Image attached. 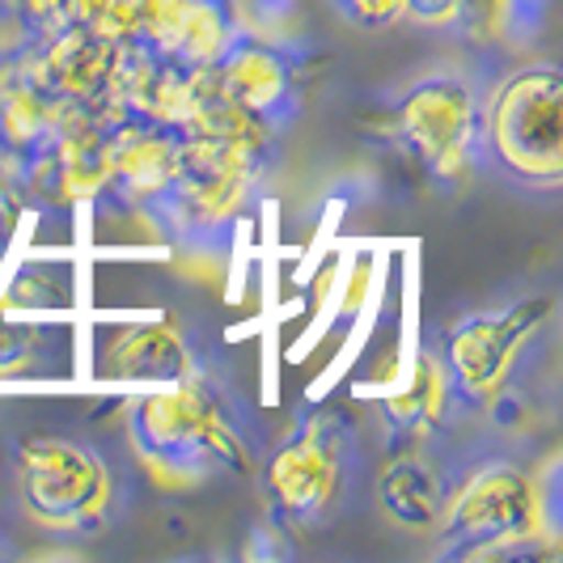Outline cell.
<instances>
[{
    "label": "cell",
    "instance_id": "6da1fadb",
    "mask_svg": "<svg viewBox=\"0 0 563 563\" xmlns=\"http://www.w3.org/2000/svg\"><path fill=\"white\" fill-rule=\"evenodd\" d=\"M263 432L225 365L128 402V450L162 487L251 475Z\"/></svg>",
    "mask_w": 563,
    "mask_h": 563
},
{
    "label": "cell",
    "instance_id": "7a4b0ae2",
    "mask_svg": "<svg viewBox=\"0 0 563 563\" xmlns=\"http://www.w3.org/2000/svg\"><path fill=\"white\" fill-rule=\"evenodd\" d=\"M272 153L221 136H183L178 169L144 221L169 246L199 258H225L242 217L267 187Z\"/></svg>",
    "mask_w": 563,
    "mask_h": 563
},
{
    "label": "cell",
    "instance_id": "3957f363",
    "mask_svg": "<svg viewBox=\"0 0 563 563\" xmlns=\"http://www.w3.org/2000/svg\"><path fill=\"white\" fill-rule=\"evenodd\" d=\"M361 432L335 407H306L258 462L263 521L288 534L335 526L356 496Z\"/></svg>",
    "mask_w": 563,
    "mask_h": 563
},
{
    "label": "cell",
    "instance_id": "277c9868",
    "mask_svg": "<svg viewBox=\"0 0 563 563\" xmlns=\"http://www.w3.org/2000/svg\"><path fill=\"white\" fill-rule=\"evenodd\" d=\"M551 542L538 475L505 450L466 445L437 526V560H526Z\"/></svg>",
    "mask_w": 563,
    "mask_h": 563
},
{
    "label": "cell",
    "instance_id": "5b68a950",
    "mask_svg": "<svg viewBox=\"0 0 563 563\" xmlns=\"http://www.w3.org/2000/svg\"><path fill=\"white\" fill-rule=\"evenodd\" d=\"M479 169L500 174L521 191L563 187V73L526 64L483 89Z\"/></svg>",
    "mask_w": 563,
    "mask_h": 563
},
{
    "label": "cell",
    "instance_id": "8992f818",
    "mask_svg": "<svg viewBox=\"0 0 563 563\" xmlns=\"http://www.w3.org/2000/svg\"><path fill=\"white\" fill-rule=\"evenodd\" d=\"M18 500L34 526L64 538H98L119 521V475L93 441L30 432L13 445Z\"/></svg>",
    "mask_w": 563,
    "mask_h": 563
},
{
    "label": "cell",
    "instance_id": "52a82bcc",
    "mask_svg": "<svg viewBox=\"0 0 563 563\" xmlns=\"http://www.w3.org/2000/svg\"><path fill=\"white\" fill-rule=\"evenodd\" d=\"M487 81L437 68L402 85L386 111V132L437 183L462 187L479 169V107Z\"/></svg>",
    "mask_w": 563,
    "mask_h": 563
},
{
    "label": "cell",
    "instance_id": "ba28073f",
    "mask_svg": "<svg viewBox=\"0 0 563 563\" xmlns=\"http://www.w3.org/2000/svg\"><path fill=\"white\" fill-rule=\"evenodd\" d=\"M551 313H555L551 297H530V301H517L505 310L462 313L450 327L437 331L428 347L450 373L453 395L466 407L471 420H483V411L512 390L521 356L547 335Z\"/></svg>",
    "mask_w": 563,
    "mask_h": 563
},
{
    "label": "cell",
    "instance_id": "9c48e42d",
    "mask_svg": "<svg viewBox=\"0 0 563 563\" xmlns=\"http://www.w3.org/2000/svg\"><path fill=\"white\" fill-rule=\"evenodd\" d=\"M22 59H26L30 77L56 102L85 107V111H111L119 107L136 47L128 38H114L93 26H64L22 47Z\"/></svg>",
    "mask_w": 563,
    "mask_h": 563
},
{
    "label": "cell",
    "instance_id": "30bf717a",
    "mask_svg": "<svg viewBox=\"0 0 563 563\" xmlns=\"http://www.w3.org/2000/svg\"><path fill=\"white\" fill-rule=\"evenodd\" d=\"M242 26L238 0H136L128 43L141 56L212 68Z\"/></svg>",
    "mask_w": 563,
    "mask_h": 563
},
{
    "label": "cell",
    "instance_id": "8fae6325",
    "mask_svg": "<svg viewBox=\"0 0 563 563\" xmlns=\"http://www.w3.org/2000/svg\"><path fill=\"white\" fill-rule=\"evenodd\" d=\"M212 81L238 111L258 119L267 132H288L301 119V81L297 59H288L280 47L263 43L254 30L238 26L221 59L212 64Z\"/></svg>",
    "mask_w": 563,
    "mask_h": 563
},
{
    "label": "cell",
    "instance_id": "7c38bea8",
    "mask_svg": "<svg viewBox=\"0 0 563 563\" xmlns=\"http://www.w3.org/2000/svg\"><path fill=\"white\" fill-rule=\"evenodd\" d=\"M386 453H416V450H450L457 445L462 423H471L466 407L453 395L450 373L441 368L437 352L423 347L407 382L377 402Z\"/></svg>",
    "mask_w": 563,
    "mask_h": 563
},
{
    "label": "cell",
    "instance_id": "4fadbf2b",
    "mask_svg": "<svg viewBox=\"0 0 563 563\" xmlns=\"http://www.w3.org/2000/svg\"><path fill=\"white\" fill-rule=\"evenodd\" d=\"M178 132L144 123L128 111L119 114L107 141V178L93 208H107L114 217H144L178 169Z\"/></svg>",
    "mask_w": 563,
    "mask_h": 563
},
{
    "label": "cell",
    "instance_id": "5bb4252c",
    "mask_svg": "<svg viewBox=\"0 0 563 563\" xmlns=\"http://www.w3.org/2000/svg\"><path fill=\"white\" fill-rule=\"evenodd\" d=\"M225 365L221 352L203 339L199 327L191 322H141L132 331L111 343L107 352V373L114 382H157V386H174L187 382L196 373Z\"/></svg>",
    "mask_w": 563,
    "mask_h": 563
},
{
    "label": "cell",
    "instance_id": "9a60e30c",
    "mask_svg": "<svg viewBox=\"0 0 563 563\" xmlns=\"http://www.w3.org/2000/svg\"><path fill=\"white\" fill-rule=\"evenodd\" d=\"M457 462L462 445L386 453V466L377 475V508L386 512V521H395L407 534H437L457 479Z\"/></svg>",
    "mask_w": 563,
    "mask_h": 563
},
{
    "label": "cell",
    "instance_id": "2e32d148",
    "mask_svg": "<svg viewBox=\"0 0 563 563\" xmlns=\"http://www.w3.org/2000/svg\"><path fill=\"white\" fill-rule=\"evenodd\" d=\"M242 26L254 30L263 43L280 47L288 59H301L310 52V30H306L301 0H246Z\"/></svg>",
    "mask_w": 563,
    "mask_h": 563
},
{
    "label": "cell",
    "instance_id": "e0dca14e",
    "mask_svg": "<svg viewBox=\"0 0 563 563\" xmlns=\"http://www.w3.org/2000/svg\"><path fill=\"white\" fill-rule=\"evenodd\" d=\"M551 0H492V43L530 47L547 26Z\"/></svg>",
    "mask_w": 563,
    "mask_h": 563
},
{
    "label": "cell",
    "instance_id": "ac0fdd59",
    "mask_svg": "<svg viewBox=\"0 0 563 563\" xmlns=\"http://www.w3.org/2000/svg\"><path fill=\"white\" fill-rule=\"evenodd\" d=\"M335 9V18L343 26L365 30V34H377V30H390L402 22V0H327Z\"/></svg>",
    "mask_w": 563,
    "mask_h": 563
},
{
    "label": "cell",
    "instance_id": "d6986e66",
    "mask_svg": "<svg viewBox=\"0 0 563 563\" xmlns=\"http://www.w3.org/2000/svg\"><path fill=\"white\" fill-rule=\"evenodd\" d=\"M462 13V0H402V22L432 34H453Z\"/></svg>",
    "mask_w": 563,
    "mask_h": 563
},
{
    "label": "cell",
    "instance_id": "ffe728a7",
    "mask_svg": "<svg viewBox=\"0 0 563 563\" xmlns=\"http://www.w3.org/2000/svg\"><path fill=\"white\" fill-rule=\"evenodd\" d=\"M18 191H22V187H18V174H13V169H9V162L0 157V212H4V208L18 199Z\"/></svg>",
    "mask_w": 563,
    "mask_h": 563
}]
</instances>
